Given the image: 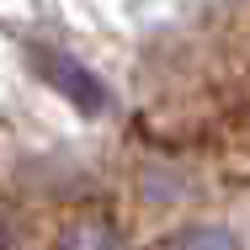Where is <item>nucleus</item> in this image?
I'll use <instances>...</instances> for the list:
<instances>
[{
    "mask_svg": "<svg viewBox=\"0 0 250 250\" xmlns=\"http://www.w3.org/2000/svg\"><path fill=\"white\" fill-rule=\"evenodd\" d=\"M32 59H38V75L48 80L53 91H64L80 112H106V85H101L85 64H75L69 53H53V48H38Z\"/></svg>",
    "mask_w": 250,
    "mask_h": 250,
    "instance_id": "nucleus-1",
    "label": "nucleus"
}]
</instances>
